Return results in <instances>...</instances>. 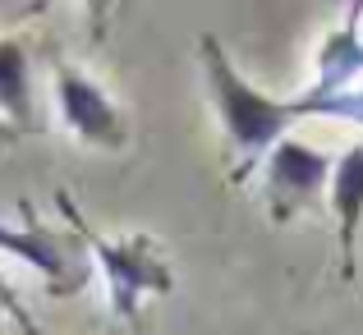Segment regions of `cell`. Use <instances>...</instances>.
I'll list each match as a JSON object with an SVG mask.
<instances>
[{
  "label": "cell",
  "instance_id": "5b68a950",
  "mask_svg": "<svg viewBox=\"0 0 363 335\" xmlns=\"http://www.w3.org/2000/svg\"><path fill=\"white\" fill-rule=\"evenodd\" d=\"M331 212H336V225H340V271L345 280L354 276V248H359V225H363V138L350 142L340 152L336 170H331Z\"/></svg>",
  "mask_w": 363,
  "mask_h": 335
},
{
  "label": "cell",
  "instance_id": "9c48e42d",
  "mask_svg": "<svg viewBox=\"0 0 363 335\" xmlns=\"http://www.w3.org/2000/svg\"><path fill=\"white\" fill-rule=\"evenodd\" d=\"M14 133H18L14 124H9V120H0V142H5V138H14Z\"/></svg>",
  "mask_w": 363,
  "mask_h": 335
},
{
  "label": "cell",
  "instance_id": "52a82bcc",
  "mask_svg": "<svg viewBox=\"0 0 363 335\" xmlns=\"http://www.w3.org/2000/svg\"><path fill=\"white\" fill-rule=\"evenodd\" d=\"M0 120H9L18 133L33 129V88H28V51L23 42H0Z\"/></svg>",
  "mask_w": 363,
  "mask_h": 335
},
{
  "label": "cell",
  "instance_id": "7a4b0ae2",
  "mask_svg": "<svg viewBox=\"0 0 363 335\" xmlns=\"http://www.w3.org/2000/svg\"><path fill=\"white\" fill-rule=\"evenodd\" d=\"M92 253L97 266L106 276L111 303L124 322L138 317V303L147 294H166L170 290V266L161 262L157 244L147 234H124V239H97L92 234Z\"/></svg>",
  "mask_w": 363,
  "mask_h": 335
},
{
  "label": "cell",
  "instance_id": "6da1fadb",
  "mask_svg": "<svg viewBox=\"0 0 363 335\" xmlns=\"http://www.w3.org/2000/svg\"><path fill=\"white\" fill-rule=\"evenodd\" d=\"M203 69H207V88H212V106L221 115L225 138L240 147L244 161H257L262 152H272L281 138H290L294 120H308V115H327V120H345L363 129V88L336 92V97H318V92H299L290 101H276L267 92H257L230 64L225 46L216 37H203Z\"/></svg>",
  "mask_w": 363,
  "mask_h": 335
},
{
  "label": "cell",
  "instance_id": "3957f363",
  "mask_svg": "<svg viewBox=\"0 0 363 335\" xmlns=\"http://www.w3.org/2000/svg\"><path fill=\"white\" fill-rule=\"evenodd\" d=\"M331 157L299 138H281L267 152V203H272V221H290L308 198H318L331 184Z\"/></svg>",
  "mask_w": 363,
  "mask_h": 335
},
{
  "label": "cell",
  "instance_id": "277c9868",
  "mask_svg": "<svg viewBox=\"0 0 363 335\" xmlns=\"http://www.w3.org/2000/svg\"><path fill=\"white\" fill-rule=\"evenodd\" d=\"M55 101H60L65 124H69L83 142H97V147H124L120 110L111 106V97L83 69H69V64L55 69Z\"/></svg>",
  "mask_w": 363,
  "mask_h": 335
},
{
  "label": "cell",
  "instance_id": "ba28073f",
  "mask_svg": "<svg viewBox=\"0 0 363 335\" xmlns=\"http://www.w3.org/2000/svg\"><path fill=\"white\" fill-rule=\"evenodd\" d=\"M0 248H9L14 257H23V262L37 266L42 276H60V266H65L55 234H42V229H5L0 225Z\"/></svg>",
  "mask_w": 363,
  "mask_h": 335
},
{
  "label": "cell",
  "instance_id": "8992f818",
  "mask_svg": "<svg viewBox=\"0 0 363 335\" xmlns=\"http://www.w3.org/2000/svg\"><path fill=\"white\" fill-rule=\"evenodd\" d=\"M359 14H363V5H350V18L322 42V51H318V83H313L308 92L336 97V92L354 88V79L363 74V28H359Z\"/></svg>",
  "mask_w": 363,
  "mask_h": 335
}]
</instances>
